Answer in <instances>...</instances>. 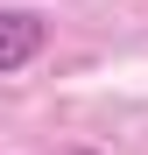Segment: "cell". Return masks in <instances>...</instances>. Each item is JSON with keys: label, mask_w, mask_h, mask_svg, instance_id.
Here are the masks:
<instances>
[{"label": "cell", "mask_w": 148, "mask_h": 155, "mask_svg": "<svg viewBox=\"0 0 148 155\" xmlns=\"http://www.w3.org/2000/svg\"><path fill=\"white\" fill-rule=\"evenodd\" d=\"M35 57H42V14H28V7H0V78L28 71Z\"/></svg>", "instance_id": "1"}]
</instances>
